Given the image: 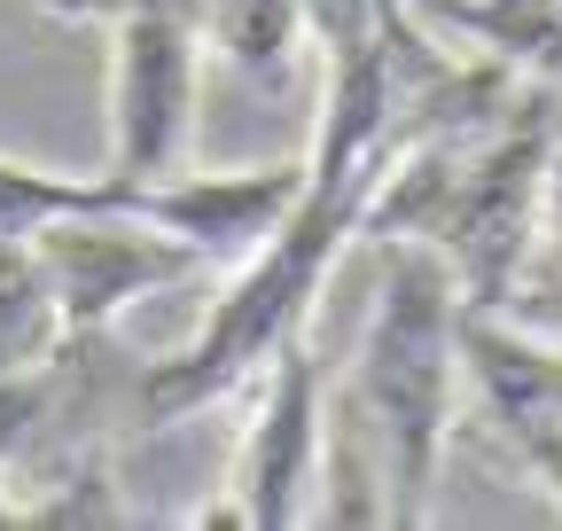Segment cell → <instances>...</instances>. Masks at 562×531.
<instances>
[{
  "instance_id": "cell-1",
  "label": "cell",
  "mask_w": 562,
  "mask_h": 531,
  "mask_svg": "<svg viewBox=\"0 0 562 531\" xmlns=\"http://www.w3.org/2000/svg\"><path fill=\"white\" fill-rule=\"evenodd\" d=\"M398 149V142H391ZM391 149H305V195L243 266H227V290L211 297L203 328L133 375V430H165L203 407H220L227 391H243L273 344H290L297 328H313V305L336 274V258L360 242L368 188L383 180Z\"/></svg>"
},
{
  "instance_id": "cell-2",
  "label": "cell",
  "mask_w": 562,
  "mask_h": 531,
  "mask_svg": "<svg viewBox=\"0 0 562 531\" xmlns=\"http://www.w3.org/2000/svg\"><path fill=\"white\" fill-rule=\"evenodd\" d=\"M461 320H469V297L430 242H375V305L360 320L344 383H328V398L375 445L391 531L430 523L438 461H446L453 407L469 383L461 375Z\"/></svg>"
},
{
  "instance_id": "cell-3",
  "label": "cell",
  "mask_w": 562,
  "mask_h": 531,
  "mask_svg": "<svg viewBox=\"0 0 562 531\" xmlns=\"http://www.w3.org/2000/svg\"><path fill=\"white\" fill-rule=\"evenodd\" d=\"M243 391H250V422L235 438L227 500L211 508V523H243V531L313 523L321 445H328V375H321V352H313V328H297L290 344H273V360Z\"/></svg>"
},
{
  "instance_id": "cell-4",
  "label": "cell",
  "mask_w": 562,
  "mask_h": 531,
  "mask_svg": "<svg viewBox=\"0 0 562 531\" xmlns=\"http://www.w3.org/2000/svg\"><path fill=\"white\" fill-rule=\"evenodd\" d=\"M195 71H203V32L180 9L110 16V172L165 180L188 165Z\"/></svg>"
},
{
  "instance_id": "cell-5",
  "label": "cell",
  "mask_w": 562,
  "mask_h": 531,
  "mask_svg": "<svg viewBox=\"0 0 562 531\" xmlns=\"http://www.w3.org/2000/svg\"><path fill=\"white\" fill-rule=\"evenodd\" d=\"M47 258V282L63 305V328L87 337V328H110L125 305L157 297L188 274H203V258L188 242H172L165 227L133 219V212H94V219H55L32 235Z\"/></svg>"
},
{
  "instance_id": "cell-6",
  "label": "cell",
  "mask_w": 562,
  "mask_h": 531,
  "mask_svg": "<svg viewBox=\"0 0 562 531\" xmlns=\"http://www.w3.org/2000/svg\"><path fill=\"white\" fill-rule=\"evenodd\" d=\"M305 195V157H281V165H243V172H165V180H140V219L165 227L172 242H188L203 266H243L281 219Z\"/></svg>"
},
{
  "instance_id": "cell-7",
  "label": "cell",
  "mask_w": 562,
  "mask_h": 531,
  "mask_svg": "<svg viewBox=\"0 0 562 531\" xmlns=\"http://www.w3.org/2000/svg\"><path fill=\"white\" fill-rule=\"evenodd\" d=\"M94 212H133L140 219V180L125 172H63V165H24L0 157V235H40L55 219H94Z\"/></svg>"
},
{
  "instance_id": "cell-8",
  "label": "cell",
  "mask_w": 562,
  "mask_h": 531,
  "mask_svg": "<svg viewBox=\"0 0 562 531\" xmlns=\"http://www.w3.org/2000/svg\"><path fill=\"white\" fill-rule=\"evenodd\" d=\"M63 305L47 282V258L32 235H0V375L47 368L63 352Z\"/></svg>"
},
{
  "instance_id": "cell-9",
  "label": "cell",
  "mask_w": 562,
  "mask_h": 531,
  "mask_svg": "<svg viewBox=\"0 0 562 531\" xmlns=\"http://www.w3.org/2000/svg\"><path fill=\"white\" fill-rule=\"evenodd\" d=\"M484 313H508L516 328L562 344V212L539 219V235H531V250H524V266H516V282H508V297L484 305Z\"/></svg>"
},
{
  "instance_id": "cell-10",
  "label": "cell",
  "mask_w": 562,
  "mask_h": 531,
  "mask_svg": "<svg viewBox=\"0 0 562 531\" xmlns=\"http://www.w3.org/2000/svg\"><path fill=\"white\" fill-rule=\"evenodd\" d=\"M0 531H24V516H16V493H9V477H0Z\"/></svg>"
},
{
  "instance_id": "cell-11",
  "label": "cell",
  "mask_w": 562,
  "mask_h": 531,
  "mask_svg": "<svg viewBox=\"0 0 562 531\" xmlns=\"http://www.w3.org/2000/svg\"><path fill=\"white\" fill-rule=\"evenodd\" d=\"M547 195H554V212H562V142H554V172H547Z\"/></svg>"
},
{
  "instance_id": "cell-12",
  "label": "cell",
  "mask_w": 562,
  "mask_h": 531,
  "mask_svg": "<svg viewBox=\"0 0 562 531\" xmlns=\"http://www.w3.org/2000/svg\"><path fill=\"white\" fill-rule=\"evenodd\" d=\"M554 516H562V500H554Z\"/></svg>"
}]
</instances>
